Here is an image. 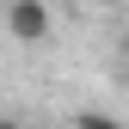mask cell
I'll list each match as a JSON object with an SVG mask.
<instances>
[{"instance_id": "cell-2", "label": "cell", "mask_w": 129, "mask_h": 129, "mask_svg": "<svg viewBox=\"0 0 129 129\" xmlns=\"http://www.w3.org/2000/svg\"><path fill=\"white\" fill-rule=\"evenodd\" d=\"M74 129H123V123H117V117H105V111H80Z\"/></svg>"}, {"instance_id": "cell-1", "label": "cell", "mask_w": 129, "mask_h": 129, "mask_svg": "<svg viewBox=\"0 0 129 129\" xmlns=\"http://www.w3.org/2000/svg\"><path fill=\"white\" fill-rule=\"evenodd\" d=\"M6 31H12L19 43H43V37H49V6H43V0H12Z\"/></svg>"}, {"instance_id": "cell-3", "label": "cell", "mask_w": 129, "mask_h": 129, "mask_svg": "<svg viewBox=\"0 0 129 129\" xmlns=\"http://www.w3.org/2000/svg\"><path fill=\"white\" fill-rule=\"evenodd\" d=\"M0 129H25V123H0Z\"/></svg>"}]
</instances>
